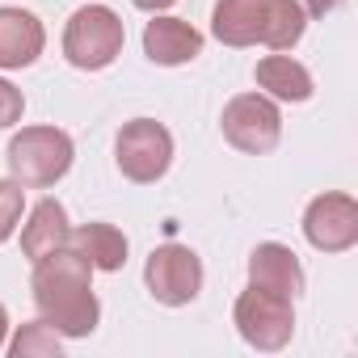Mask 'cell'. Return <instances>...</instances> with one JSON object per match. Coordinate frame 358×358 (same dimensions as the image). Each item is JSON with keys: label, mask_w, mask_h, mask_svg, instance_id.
<instances>
[{"label": "cell", "mask_w": 358, "mask_h": 358, "mask_svg": "<svg viewBox=\"0 0 358 358\" xmlns=\"http://www.w3.org/2000/svg\"><path fill=\"white\" fill-rule=\"evenodd\" d=\"M127 30L122 17L106 5H85L64 26V59L80 72H101L122 55Z\"/></svg>", "instance_id": "3957f363"}, {"label": "cell", "mask_w": 358, "mask_h": 358, "mask_svg": "<svg viewBox=\"0 0 358 358\" xmlns=\"http://www.w3.org/2000/svg\"><path fill=\"white\" fill-rule=\"evenodd\" d=\"M5 341H9V312L0 303V350H5Z\"/></svg>", "instance_id": "7402d4cb"}, {"label": "cell", "mask_w": 358, "mask_h": 358, "mask_svg": "<svg viewBox=\"0 0 358 358\" xmlns=\"http://www.w3.org/2000/svg\"><path fill=\"white\" fill-rule=\"evenodd\" d=\"M22 114H26V97H22V89L0 76V131L13 127V122H22Z\"/></svg>", "instance_id": "d6986e66"}, {"label": "cell", "mask_w": 358, "mask_h": 358, "mask_svg": "<svg viewBox=\"0 0 358 358\" xmlns=\"http://www.w3.org/2000/svg\"><path fill=\"white\" fill-rule=\"evenodd\" d=\"M143 287L164 308H186L203 291V257L190 245H160L143 262Z\"/></svg>", "instance_id": "52a82bcc"}, {"label": "cell", "mask_w": 358, "mask_h": 358, "mask_svg": "<svg viewBox=\"0 0 358 358\" xmlns=\"http://www.w3.org/2000/svg\"><path fill=\"white\" fill-rule=\"evenodd\" d=\"M341 5H345V0H303V13L316 17V22H324V17H333Z\"/></svg>", "instance_id": "ffe728a7"}, {"label": "cell", "mask_w": 358, "mask_h": 358, "mask_svg": "<svg viewBox=\"0 0 358 358\" xmlns=\"http://www.w3.org/2000/svg\"><path fill=\"white\" fill-rule=\"evenodd\" d=\"M114 164L135 186L160 182V177L169 173V164H173V135H169V127L156 122V118L122 122V131L114 139Z\"/></svg>", "instance_id": "5b68a950"}, {"label": "cell", "mask_w": 358, "mask_h": 358, "mask_svg": "<svg viewBox=\"0 0 358 358\" xmlns=\"http://www.w3.org/2000/svg\"><path fill=\"white\" fill-rule=\"evenodd\" d=\"M257 89L266 93V97H274V101H308L312 93H316V80H312V72L299 64V59H291L287 51H274V55H266V59H257Z\"/></svg>", "instance_id": "4fadbf2b"}, {"label": "cell", "mask_w": 358, "mask_h": 358, "mask_svg": "<svg viewBox=\"0 0 358 358\" xmlns=\"http://www.w3.org/2000/svg\"><path fill=\"white\" fill-rule=\"evenodd\" d=\"M34 308L59 337H89L101 324V303L93 295V266L68 245L34 262Z\"/></svg>", "instance_id": "6da1fadb"}, {"label": "cell", "mask_w": 358, "mask_h": 358, "mask_svg": "<svg viewBox=\"0 0 358 358\" xmlns=\"http://www.w3.org/2000/svg\"><path fill=\"white\" fill-rule=\"evenodd\" d=\"M308 30V13L299 0H266L262 9V34L257 43L270 47V51H295L299 38Z\"/></svg>", "instance_id": "2e32d148"}, {"label": "cell", "mask_w": 358, "mask_h": 358, "mask_svg": "<svg viewBox=\"0 0 358 358\" xmlns=\"http://www.w3.org/2000/svg\"><path fill=\"white\" fill-rule=\"evenodd\" d=\"M262 9H266V0H215L211 34L224 47H253L262 34Z\"/></svg>", "instance_id": "9a60e30c"}, {"label": "cell", "mask_w": 358, "mask_h": 358, "mask_svg": "<svg viewBox=\"0 0 358 358\" xmlns=\"http://www.w3.org/2000/svg\"><path fill=\"white\" fill-rule=\"evenodd\" d=\"M43 47H47V30L34 13L0 9V68L5 72L30 68V64H38Z\"/></svg>", "instance_id": "8fae6325"}, {"label": "cell", "mask_w": 358, "mask_h": 358, "mask_svg": "<svg viewBox=\"0 0 358 358\" xmlns=\"http://www.w3.org/2000/svg\"><path fill=\"white\" fill-rule=\"evenodd\" d=\"M143 55L160 68H182L203 55V34L182 17H156L143 26Z\"/></svg>", "instance_id": "9c48e42d"}, {"label": "cell", "mask_w": 358, "mask_h": 358, "mask_svg": "<svg viewBox=\"0 0 358 358\" xmlns=\"http://www.w3.org/2000/svg\"><path fill=\"white\" fill-rule=\"evenodd\" d=\"M5 160H9L13 182H22L26 190H51L55 182L68 177L76 160V143L59 127H22L9 139Z\"/></svg>", "instance_id": "7a4b0ae2"}, {"label": "cell", "mask_w": 358, "mask_h": 358, "mask_svg": "<svg viewBox=\"0 0 358 358\" xmlns=\"http://www.w3.org/2000/svg\"><path fill=\"white\" fill-rule=\"evenodd\" d=\"M303 236L320 253H345L358 245V203L341 190L316 194L303 211Z\"/></svg>", "instance_id": "ba28073f"}, {"label": "cell", "mask_w": 358, "mask_h": 358, "mask_svg": "<svg viewBox=\"0 0 358 358\" xmlns=\"http://www.w3.org/2000/svg\"><path fill=\"white\" fill-rule=\"evenodd\" d=\"M22 211H26V186L9 177V182H0V245L17 232Z\"/></svg>", "instance_id": "ac0fdd59"}, {"label": "cell", "mask_w": 358, "mask_h": 358, "mask_svg": "<svg viewBox=\"0 0 358 358\" xmlns=\"http://www.w3.org/2000/svg\"><path fill=\"white\" fill-rule=\"evenodd\" d=\"M5 345H9L13 358H59V354H64V337H59L43 316L30 320V324H22L17 337L5 341Z\"/></svg>", "instance_id": "e0dca14e"}, {"label": "cell", "mask_w": 358, "mask_h": 358, "mask_svg": "<svg viewBox=\"0 0 358 358\" xmlns=\"http://www.w3.org/2000/svg\"><path fill=\"white\" fill-rule=\"evenodd\" d=\"M135 9H143V13H164V9H173L177 0H131Z\"/></svg>", "instance_id": "44dd1931"}, {"label": "cell", "mask_w": 358, "mask_h": 358, "mask_svg": "<svg viewBox=\"0 0 358 358\" xmlns=\"http://www.w3.org/2000/svg\"><path fill=\"white\" fill-rule=\"evenodd\" d=\"M232 324L241 333L245 345L262 350V354H278L291 345L295 337V299L287 295H274L266 287H245L236 295V308H232Z\"/></svg>", "instance_id": "277c9868"}, {"label": "cell", "mask_w": 358, "mask_h": 358, "mask_svg": "<svg viewBox=\"0 0 358 358\" xmlns=\"http://www.w3.org/2000/svg\"><path fill=\"white\" fill-rule=\"evenodd\" d=\"M68 236H72V224H68L64 203L59 199H43V203H34L30 220L22 224V253L30 262H43L55 249H68Z\"/></svg>", "instance_id": "7c38bea8"}, {"label": "cell", "mask_w": 358, "mask_h": 358, "mask_svg": "<svg viewBox=\"0 0 358 358\" xmlns=\"http://www.w3.org/2000/svg\"><path fill=\"white\" fill-rule=\"evenodd\" d=\"M220 131L224 139L245 152V156H266L278 148L282 139V110L274 97L266 93H236L228 106H224V118H220Z\"/></svg>", "instance_id": "8992f818"}, {"label": "cell", "mask_w": 358, "mask_h": 358, "mask_svg": "<svg viewBox=\"0 0 358 358\" xmlns=\"http://www.w3.org/2000/svg\"><path fill=\"white\" fill-rule=\"evenodd\" d=\"M249 282L253 287H266L274 295H287V299H299L303 287H308L299 257L287 245H278V241H266V245H257L249 253Z\"/></svg>", "instance_id": "30bf717a"}, {"label": "cell", "mask_w": 358, "mask_h": 358, "mask_svg": "<svg viewBox=\"0 0 358 358\" xmlns=\"http://www.w3.org/2000/svg\"><path fill=\"white\" fill-rule=\"evenodd\" d=\"M68 245H72L93 270L114 274V270L127 266V236H122L114 224H101V220H97V224H80V228H72Z\"/></svg>", "instance_id": "5bb4252c"}]
</instances>
